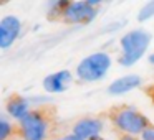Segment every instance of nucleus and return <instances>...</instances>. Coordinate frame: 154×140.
Masks as SVG:
<instances>
[{
    "instance_id": "1",
    "label": "nucleus",
    "mask_w": 154,
    "mask_h": 140,
    "mask_svg": "<svg viewBox=\"0 0 154 140\" xmlns=\"http://www.w3.org/2000/svg\"><path fill=\"white\" fill-rule=\"evenodd\" d=\"M151 43H152V35L146 28L136 27L126 30L118 41V48H119V54L116 60L118 64L123 68L136 66L144 56L147 58Z\"/></svg>"
},
{
    "instance_id": "2",
    "label": "nucleus",
    "mask_w": 154,
    "mask_h": 140,
    "mask_svg": "<svg viewBox=\"0 0 154 140\" xmlns=\"http://www.w3.org/2000/svg\"><path fill=\"white\" fill-rule=\"evenodd\" d=\"M114 58L109 51H93L83 56L75 66V77L83 84H94L103 81L113 68Z\"/></svg>"
},
{
    "instance_id": "3",
    "label": "nucleus",
    "mask_w": 154,
    "mask_h": 140,
    "mask_svg": "<svg viewBox=\"0 0 154 140\" xmlns=\"http://www.w3.org/2000/svg\"><path fill=\"white\" fill-rule=\"evenodd\" d=\"M109 122L121 135L139 137L151 125L149 117L134 106H119L111 110Z\"/></svg>"
},
{
    "instance_id": "4",
    "label": "nucleus",
    "mask_w": 154,
    "mask_h": 140,
    "mask_svg": "<svg viewBox=\"0 0 154 140\" xmlns=\"http://www.w3.org/2000/svg\"><path fill=\"white\" fill-rule=\"evenodd\" d=\"M104 2L101 0H70V5L65 10L61 22L73 27L91 25L101 13Z\"/></svg>"
},
{
    "instance_id": "5",
    "label": "nucleus",
    "mask_w": 154,
    "mask_h": 140,
    "mask_svg": "<svg viewBox=\"0 0 154 140\" xmlns=\"http://www.w3.org/2000/svg\"><path fill=\"white\" fill-rule=\"evenodd\" d=\"M50 129L51 122L47 112L43 109H33L17 124V135L20 140H48Z\"/></svg>"
},
{
    "instance_id": "6",
    "label": "nucleus",
    "mask_w": 154,
    "mask_h": 140,
    "mask_svg": "<svg viewBox=\"0 0 154 140\" xmlns=\"http://www.w3.org/2000/svg\"><path fill=\"white\" fill-rule=\"evenodd\" d=\"M23 22L18 15L7 13L0 18V50L8 51L22 36Z\"/></svg>"
},
{
    "instance_id": "7",
    "label": "nucleus",
    "mask_w": 154,
    "mask_h": 140,
    "mask_svg": "<svg viewBox=\"0 0 154 140\" xmlns=\"http://www.w3.org/2000/svg\"><path fill=\"white\" fill-rule=\"evenodd\" d=\"M75 81V71L70 69H58L47 74L42 79V89L47 96H58L66 92Z\"/></svg>"
},
{
    "instance_id": "8",
    "label": "nucleus",
    "mask_w": 154,
    "mask_h": 140,
    "mask_svg": "<svg viewBox=\"0 0 154 140\" xmlns=\"http://www.w3.org/2000/svg\"><path fill=\"white\" fill-rule=\"evenodd\" d=\"M104 120L96 115H86L78 119L76 122L71 125V133L80 137L81 140H93L96 137H101L104 132Z\"/></svg>"
},
{
    "instance_id": "9",
    "label": "nucleus",
    "mask_w": 154,
    "mask_h": 140,
    "mask_svg": "<svg viewBox=\"0 0 154 140\" xmlns=\"http://www.w3.org/2000/svg\"><path fill=\"white\" fill-rule=\"evenodd\" d=\"M144 79L141 74L137 73H128L123 74V76H118L108 84L106 87V92L113 97H121V96H126L129 92H134L137 91L141 86H143Z\"/></svg>"
},
{
    "instance_id": "10",
    "label": "nucleus",
    "mask_w": 154,
    "mask_h": 140,
    "mask_svg": "<svg viewBox=\"0 0 154 140\" xmlns=\"http://www.w3.org/2000/svg\"><path fill=\"white\" fill-rule=\"evenodd\" d=\"M33 110L32 101L28 96H22V94H14L7 99L5 102V115L15 124H18L22 119L28 115Z\"/></svg>"
},
{
    "instance_id": "11",
    "label": "nucleus",
    "mask_w": 154,
    "mask_h": 140,
    "mask_svg": "<svg viewBox=\"0 0 154 140\" xmlns=\"http://www.w3.org/2000/svg\"><path fill=\"white\" fill-rule=\"evenodd\" d=\"M68 5H70V0H50V2H47V17L50 20H61Z\"/></svg>"
},
{
    "instance_id": "12",
    "label": "nucleus",
    "mask_w": 154,
    "mask_h": 140,
    "mask_svg": "<svg viewBox=\"0 0 154 140\" xmlns=\"http://www.w3.org/2000/svg\"><path fill=\"white\" fill-rule=\"evenodd\" d=\"M17 132V124L10 120L5 114L0 117V140H10V137Z\"/></svg>"
},
{
    "instance_id": "13",
    "label": "nucleus",
    "mask_w": 154,
    "mask_h": 140,
    "mask_svg": "<svg viewBox=\"0 0 154 140\" xmlns=\"http://www.w3.org/2000/svg\"><path fill=\"white\" fill-rule=\"evenodd\" d=\"M152 18H154V0H149V2H146L139 7V10L136 13V20L139 23H146Z\"/></svg>"
},
{
    "instance_id": "14",
    "label": "nucleus",
    "mask_w": 154,
    "mask_h": 140,
    "mask_svg": "<svg viewBox=\"0 0 154 140\" xmlns=\"http://www.w3.org/2000/svg\"><path fill=\"white\" fill-rule=\"evenodd\" d=\"M30 101H32L33 109H40L42 106H45V104L50 102V97H48V96H32Z\"/></svg>"
},
{
    "instance_id": "15",
    "label": "nucleus",
    "mask_w": 154,
    "mask_h": 140,
    "mask_svg": "<svg viewBox=\"0 0 154 140\" xmlns=\"http://www.w3.org/2000/svg\"><path fill=\"white\" fill-rule=\"evenodd\" d=\"M139 140H154V124H151V125L141 133Z\"/></svg>"
},
{
    "instance_id": "16",
    "label": "nucleus",
    "mask_w": 154,
    "mask_h": 140,
    "mask_svg": "<svg viewBox=\"0 0 154 140\" xmlns=\"http://www.w3.org/2000/svg\"><path fill=\"white\" fill-rule=\"evenodd\" d=\"M57 139L58 140H81L80 139V137H76V135H75V133H66V135H61V137H57Z\"/></svg>"
},
{
    "instance_id": "17",
    "label": "nucleus",
    "mask_w": 154,
    "mask_h": 140,
    "mask_svg": "<svg viewBox=\"0 0 154 140\" xmlns=\"http://www.w3.org/2000/svg\"><path fill=\"white\" fill-rule=\"evenodd\" d=\"M118 140H139V137H134V135H119Z\"/></svg>"
},
{
    "instance_id": "18",
    "label": "nucleus",
    "mask_w": 154,
    "mask_h": 140,
    "mask_svg": "<svg viewBox=\"0 0 154 140\" xmlns=\"http://www.w3.org/2000/svg\"><path fill=\"white\" fill-rule=\"evenodd\" d=\"M146 60H147V63H149L151 66H154V50H152V51H149V54H147Z\"/></svg>"
},
{
    "instance_id": "19",
    "label": "nucleus",
    "mask_w": 154,
    "mask_h": 140,
    "mask_svg": "<svg viewBox=\"0 0 154 140\" xmlns=\"http://www.w3.org/2000/svg\"><path fill=\"white\" fill-rule=\"evenodd\" d=\"M50 140H58V139H50Z\"/></svg>"
},
{
    "instance_id": "20",
    "label": "nucleus",
    "mask_w": 154,
    "mask_h": 140,
    "mask_svg": "<svg viewBox=\"0 0 154 140\" xmlns=\"http://www.w3.org/2000/svg\"><path fill=\"white\" fill-rule=\"evenodd\" d=\"M152 99H154V94H152Z\"/></svg>"
}]
</instances>
